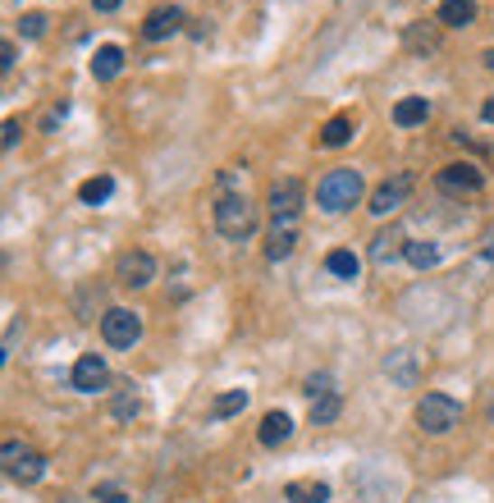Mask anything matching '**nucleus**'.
<instances>
[{"mask_svg": "<svg viewBox=\"0 0 494 503\" xmlns=\"http://www.w3.org/2000/svg\"><path fill=\"white\" fill-rule=\"evenodd\" d=\"M110 412H115V421H133L137 412H143V398H137V389H133V385H124V389L115 394Z\"/></svg>", "mask_w": 494, "mask_h": 503, "instance_id": "4be33fe9", "label": "nucleus"}, {"mask_svg": "<svg viewBox=\"0 0 494 503\" xmlns=\"http://www.w3.org/2000/svg\"><path fill=\"white\" fill-rule=\"evenodd\" d=\"M46 23H51V19H46L42 10H28V14H19V33H23L28 42H37V37H46Z\"/></svg>", "mask_w": 494, "mask_h": 503, "instance_id": "a878e982", "label": "nucleus"}, {"mask_svg": "<svg viewBox=\"0 0 494 503\" xmlns=\"http://www.w3.org/2000/svg\"><path fill=\"white\" fill-rule=\"evenodd\" d=\"M435 188L449 192V197H471V192L485 188V174H480L471 161H458V165H444V170L435 174Z\"/></svg>", "mask_w": 494, "mask_h": 503, "instance_id": "423d86ee", "label": "nucleus"}, {"mask_svg": "<svg viewBox=\"0 0 494 503\" xmlns=\"http://www.w3.org/2000/svg\"><path fill=\"white\" fill-rule=\"evenodd\" d=\"M119 69H124V51L119 46H97V55H92V79L97 83H110V79H119Z\"/></svg>", "mask_w": 494, "mask_h": 503, "instance_id": "2eb2a0df", "label": "nucleus"}, {"mask_svg": "<svg viewBox=\"0 0 494 503\" xmlns=\"http://www.w3.org/2000/svg\"><path fill=\"white\" fill-rule=\"evenodd\" d=\"M101 339H106L110 348H133L137 339H143V316L128 312V307H110V312L101 316Z\"/></svg>", "mask_w": 494, "mask_h": 503, "instance_id": "39448f33", "label": "nucleus"}, {"mask_svg": "<svg viewBox=\"0 0 494 503\" xmlns=\"http://www.w3.org/2000/svg\"><path fill=\"white\" fill-rule=\"evenodd\" d=\"M407 46H416V51H421V46L435 51V46H440V33H435V28H421V23H412V28H407Z\"/></svg>", "mask_w": 494, "mask_h": 503, "instance_id": "bb28decb", "label": "nucleus"}, {"mask_svg": "<svg viewBox=\"0 0 494 503\" xmlns=\"http://www.w3.org/2000/svg\"><path fill=\"white\" fill-rule=\"evenodd\" d=\"M14 60H19V51H14V42H5V46H0V69H5V74H10V69H14Z\"/></svg>", "mask_w": 494, "mask_h": 503, "instance_id": "c756f323", "label": "nucleus"}, {"mask_svg": "<svg viewBox=\"0 0 494 503\" xmlns=\"http://www.w3.org/2000/svg\"><path fill=\"white\" fill-rule=\"evenodd\" d=\"M284 498L289 503H325L330 498V485L325 480H289L284 485Z\"/></svg>", "mask_w": 494, "mask_h": 503, "instance_id": "f3484780", "label": "nucleus"}, {"mask_svg": "<svg viewBox=\"0 0 494 503\" xmlns=\"http://www.w3.org/2000/svg\"><path fill=\"white\" fill-rule=\"evenodd\" d=\"M303 183L298 179H275L270 183V220H298L303 210Z\"/></svg>", "mask_w": 494, "mask_h": 503, "instance_id": "1a4fd4ad", "label": "nucleus"}, {"mask_svg": "<svg viewBox=\"0 0 494 503\" xmlns=\"http://www.w3.org/2000/svg\"><path fill=\"white\" fill-rule=\"evenodd\" d=\"M110 192H115V179H110V174H97V179H88V183L79 188V201H83V206H101Z\"/></svg>", "mask_w": 494, "mask_h": 503, "instance_id": "412c9836", "label": "nucleus"}, {"mask_svg": "<svg viewBox=\"0 0 494 503\" xmlns=\"http://www.w3.org/2000/svg\"><path fill=\"white\" fill-rule=\"evenodd\" d=\"M325 270H330L334 279H358V275H362V261L352 256L348 247H334V252L325 256Z\"/></svg>", "mask_w": 494, "mask_h": 503, "instance_id": "6ab92c4d", "label": "nucleus"}, {"mask_svg": "<svg viewBox=\"0 0 494 503\" xmlns=\"http://www.w3.org/2000/svg\"><path fill=\"white\" fill-rule=\"evenodd\" d=\"M101 503H128V498H124V489L110 485V489H101Z\"/></svg>", "mask_w": 494, "mask_h": 503, "instance_id": "2f4dec72", "label": "nucleus"}, {"mask_svg": "<svg viewBox=\"0 0 494 503\" xmlns=\"http://www.w3.org/2000/svg\"><path fill=\"white\" fill-rule=\"evenodd\" d=\"M426 119H431V101L426 97H403L394 106V124L398 128H416V124H426Z\"/></svg>", "mask_w": 494, "mask_h": 503, "instance_id": "dca6fc26", "label": "nucleus"}, {"mask_svg": "<svg viewBox=\"0 0 494 503\" xmlns=\"http://www.w3.org/2000/svg\"><path fill=\"white\" fill-rule=\"evenodd\" d=\"M303 394H307V398H325V394H334V380H330L325 371H321V376H307Z\"/></svg>", "mask_w": 494, "mask_h": 503, "instance_id": "cd10ccee", "label": "nucleus"}, {"mask_svg": "<svg viewBox=\"0 0 494 503\" xmlns=\"http://www.w3.org/2000/svg\"><path fill=\"white\" fill-rule=\"evenodd\" d=\"M289 435H294V421H289V412H266V416H261V430H256V440H261L266 449H279V444H289Z\"/></svg>", "mask_w": 494, "mask_h": 503, "instance_id": "ddd939ff", "label": "nucleus"}, {"mask_svg": "<svg viewBox=\"0 0 494 503\" xmlns=\"http://www.w3.org/2000/svg\"><path fill=\"white\" fill-rule=\"evenodd\" d=\"M119 5H124V0H92L97 14H110V10H119Z\"/></svg>", "mask_w": 494, "mask_h": 503, "instance_id": "7c9ffc66", "label": "nucleus"}, {"mask_svg": "<svg viewBox=\"0 0 494 503\" xmlns=\"http://www.w3.org/2000/svg\"><path fill=\"white\" fill-rule=\"evenodd\" d=\"M489 416H494V412H489Z\"/></svg>", "mask_w": 494, "mask_h": 503, "instance_id": "f704fd0d", "label": "nucleus"}, {"mask_svg": "<svg viewBox=\"0 0 494 503\" xmlns=\"http://www.w3.org/2000/svg\"><path fill=\"white\" fill-rule=\"evenodd\" d=\"M74 389L79 394H97V389H106L110 385V367H106V357L101 352H83L79 362H74Z\"/></svg>", "mask_w": 494, "mask_h": 503, "instance_id": "9d476101", "label": "nucleus"}, {"mask_svg": "<svg viewBox=\"0 0 494 503\" xmlns=\"http://www.w3.org/2000/svg\"><path fill=\"white\" fill-rule=\"evenodd\" d=\"M416 425L426 430V435H449L453 425H462V403L449 394H426L416 403Z\"/></svg>", "mask_w": 494, "mask_h": 503, "instance_id": "7ed1b4c3", "label": "nucleus"}, {"mask_svg": "<svg viewBox=\"0 0 494 503\" xmlns=\"http://www.w3.org/2000/svg\"><path fill=\"white\" fill-rule=\"evenodd\" d=\"M156 256L152 252H124L119 265H115V279L124 284V289H147V284L156 279Z\"/></svg>", "mask_w": 494, "mask_h": 503, "instance_id": "6e6552de", "label": "nucleus"}, {"mask_svg": "<svg viewBox=\"0 0 494 503\" xmlns=\"http://www.w3.org/2000/svg\"><path fill=\"white\" fill-rule=\"evenodd\" d=\"M398 256H407V238H403V229H385V234H376L371 238V261L376 265H389V261H398Z\"/></svg>", "mask_w": 494, "mask_h": 503, "instance_id": "4468645a", "label": "nucleus"}, {"mask_svg": "<svg viewBox=\"0 0 494 503\" xmlns=\"http://www.w3.org/2000/svg\"><path fill=\"white\" fill-rule=\"evenodd\" d=\"M19 137H23V124H19V119H5V128H0V142H5V152L19 147Z\"/></svg>", "mask_w": 494, "mask_h": 503, "instance_id": "c85d7f7f", "label": "nucleus"}, {"mask_svg": "<svg viewBox=\"0 0 494 503\" xmlns=\"http://www.w3.org/2000/svg\"><path fill=\"white\" fill-rule=\"evenodd\" d=\"M339 412H343V398H339V389H334V394H325V398H312V425H330Z\"/></svg>", "mask_w": 494, "mask_h": 503, "instance_id": "b1692460", "label": "nucleus"}, {"mask_svg": "<svg viewBox=\"0 0 494 503\" xmlns=\"http://www.w3.org/2000/svg\"><path fill=\"white\" fill-rule=\"evenodd\" d=\"M407 261H412L416 270H431V265H440V243H431V238L407 243Z\"/></svg>", "mask_w": 494, "mask_h": 503, "instance_id": "5701e85b", "label": "nucleus"}, {"mask_svg": "<svg viewBox=\"0 0 494 503\" xmlns=\"http://www.w3.org/2000/svg\"><path fill=\"white\" fill-rule=\"evenodd\" d=\"M476 19V0H444L440 5V23L444 28H467Z\"/></svg>", "mask_w": 494, "mask_h": 503, "instance_id": "a211bd4d", "label": "nucleus"}, {"mask_svg": "<svg viewBox=\"0 0 494 503\" xmlns=\"http://www.w3.org/2000/svg\"><path fill=\"white\" fill-rule=\"evenodd\" d=\"M243 407H247V389H229V394H220L216 403H210V416H234Z\"/></svg>", "mask_w": 494, "mask_h": 503, "instance_id": "393cba45", "label": "nucleus"}, {"mask_svg": "<svg viewBox=\"0 0 494 503\" xmlns=\"http://www.w3.org/2000/svg\"><path fill=\"white\" fill-rule=\"evenodd\" d=\"M480 119H485V124H494V97H489V101L480 106Z\"/></svg>", "mask_w": 494, "mask_h": 503, "instance_id": "473e14b6", "label": "nucleus"}, {"mask_svg": "<svg viewBox=\"0 0 494 503\" xmlns=\"http://www.w3.org/2000/svg\"><path fill=\"white\" fill-rule=\"evenodd\" d=\"M358 197H362V174L352 165H339V170H330L316 183V206L325 215H343L348 206H358Z\"/></svg>", "mask_w": 494, "mask_h": 503, "instance_id": "f257e3e1", "label": "nucleus"}, {"mask_svg": "<svg viewBox=\"0 0 494 503\" xmlns=\"http://www.w3.org/2000/svg\"><path fill=\"white\" fill-rule=\"evenodd\" d=\"M210 215H216L220 238H229V243H243V238H252V234H256V206H252L243 192H225Z\"/></svg>", "mask_w": 494, "mask_h": 503, "instance_id": "f03ea898", "label": "nucleus"}, {"mask_svg": "<svg viewBox=\"0 0 494 503\" xmlns=\"http://www.w3.org/2000/svg\"><path fill=\"white\" fill-rule=\"evenodd\" d=\"M183 28V10L179 5H161V10H152L147 19H143V37L147 42H165V37H174Z\"/></svg>", "mask_w": 494, "mask_h": 503, "instance_id": "9b49d317", "label": "nucleus"}, {"mask_svg": "<svg viewBox=\"0 0 494 503\" xmlns=\"http://www.w3.org/2000/svg\"><path fill=\"white\" fill-rule=\"evenodd\" d=\"M412 188H416V179H412L407 170H398L394 179H385V183L371 192V215H380V220H385V215H394V210L412 197Z\"/></svg>", "mask_w": 494, "mask_h": 503, "instance_id": "0eeeda50", "label": "nucleus"}, {"mask_svg": "<svg viewBox=\"0 0 494 503\" xmlns=\"http://www.w3.org/2000/svg\"><path fill=\"white\" fill-rule=\"evenodd\" d=\"M348 142H352V115H334L321 128V147H348Z\"/></svg>", "mask_w": 494, "mask_h": 503, "instance_id": "aec40b11", "label": "nucleus"}, {"mask_svg": "<svg viewBox=\"0 0 494 503\" xmlns=\"http://www.w3.org/2000/svg\"><path fill=\"white\" fill-rule=\"evenodd\" d=\"M5 471H10V480H19V485H37L42 476H46V458L37 453V449H23L19 440H5Z\"/></svg>", "mask_w": 494, "mask_h": 503, "instance_id": "20e7f679", "label": "nucleus"}, {"mask_svg": "<svg viewBox=\"0 0 494 503\" xmlns=\"http://www.w3.org/2000/svg\"><path fill=\"white\" fill-rule=\"evenodd\" d=\"M294 247H298V220H270V234H266V256H270V261H284Z\"/></svg>", "mask_w": 494, "mask_h": 503, "instance_id": "f8f14e48", "label": "nucleus"}, {"mask_svg": "<svg viewBox=\"0 0 494 503\" xmlns=\"http://www.w3.org/2000/svg\"><path fill=\"white\" fill-rule=\"evenodd\" d=\"M485 69H489V74H494V46L485 51Z\"/></svg>", "mask_w": 494, "mask_h": 503, "instance_id": "72a5a7b5", "label": "nucleus"}]
</instances>
